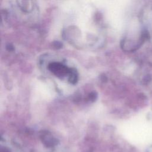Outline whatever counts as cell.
Returning a JSON list of instances; mask_svg holds the SVG:
<instances>
[{
    "instance_id": "cell-1",
    "label": "cell",
    "mask_w": 152,
    "mask_h": 152,
    "mask_svg": "<svg viewBox=\"0 0 152 152\" xmlns=\"http://www.w3.org/2000/svg\"><path fill=\"white\" fill-rule=\"evenodd\" d=\"M48 68L50 71L60 78H63L66 76L68 77L71 69V68H69L58 62H50Z\"/></svg>"
},
{
    "instance_id": "cell-4",
    "label": "cell",
    "mask_w": 152,
    "mask_h": 152,
    "mask_svg": "<svg viewBox=\"0 0 152 152\" xmlns=\"http://www.w3.org/2000/svg\"><path fill=\"white\" fill-rule=\"evenodd\" d=\"M97 98V94L96 91H93V92L90 93L88 96V99L91 102H95Z\"/></svg>"
},
{
    "instance_id": "cell-6",
    "label": "cell",
    "mask_w": 152,
    "mask_h": 152,
    "mask_svg": "<svg viewBox=\"0 0 152 152\" xmlns=\"http://www.w3.org/2000/svg\"><path fill=\"white\" fill-rule=\"evenodd\" d=\"M6 49L10 52H12L14 50V48L12 44H8L6 46Z\"/></svg>"
},
{
    "instance_id": "cell-3",
    "label": "cell",
    "mask_w": 152,
    "mask_h": 152,
    "mask_svg": "<svg viewBox=\"0 0 152 152\" xmlns=\"http://www.w3.org/2000/svg\"><path fill=\"white\" fill-rule=\"evenodd\" d=\"M78 78V72L74 68H71L70 73L68 75V82L72 84H75L77 83Z\"/></svg>"
},
{
    "instance_id": "cell-2",
    "label": "cell",
    "mask_w": 152,
    "mask_h": 152,
    "mask_svg": "<svg viewBox=\"0 0 152 152\" xmlns=\"http://www.w3.org/2000/svg\"><path fill=\"white\" fill-rule=\"evenodd\" d=\"M42 137L43 141L46 145L52 146L56 143V140L53 138L48 132H43Z\"/></svg>"
},
{
    "instance_id": "cell-7",
    "label": "cell",
    "mask_w": 152,
    "mask_h": 152,
    "mask_svg": "<svg viewBox=\"0 0 152 152\" xmlns=\"http://www.w3.org/2000/svg\"><path fill=\"white\" fill-rule=\"evenodd\" d=\"M144 82H145V83H148L149 81H150V77L149 76V75H147V76H145V77H144Z\"/></svg>"
},
{
    "instance_id": "cell-8",
    "label": "cell",
    "mask_w": 152,
    "mask_h": 152,
    "mask_svg": "<svg viewBox=\"0 0 152 152\" xmlns=\"http://www.w3.org/2000/svg\"><path fill=\"white\" fill-rule=\"evenodd\" d=\"M100 78H101V80H102V81H103V82L106 81H107V77H106V76L105 75H101Z\"/></svg>"
},
{
    "instance_id": "cell-5",
    "label": "cell",
    "mask_w": 152,
    "mask_h": 152,
    "mask_svg": "<svg viewBox=\"0 0 152 152\" xmlns=\"http://www.w3.org/2000/svg\"><path fill=\"white\" fill-rule=\"evenodd\" d=\"M53 46L55 48L59 49V48H62V44L59 42H53Z\"/></svg>"
}]
</instances>
